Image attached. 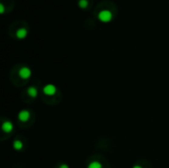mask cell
I'll return each instance as SVG.
<instances>
[{"mask_svg": "<svg viewBox=\"0 0 169 168\" xmlns=\"http://www.w3.org/2000/svg\"><path fill=\"white\" fill-rule=\"evenodd\" d=\"M112 13L110 11L108 10H103V11H101L99 15H98V18L100 19V21L102 22H109V21H111V19H112Z\"/></svg>", "mask_w": 169, "mask_h": 168, "instance_id": "6da1fadb", "label": "cell"}, {"mask_svg": "<svg viewBox=\"0 0 169 168\" xmlns=\"http://www.w3.org/2000/svg\"><path fill=\"white\" fill-rule=\"evenodd\" d=\"M18 73H19V76L22 79H28L31 77V75H32V71H31L29 67L24 66V67H22V68H20Z\"/></svg>", "mask_w": 169, "mask_h": 168, "instance_id": "7a4b0ae2", "label": "cell"}, {"mask_svg": "<svg viewBox=\"0 0 169 168\" xmlns=\"http://www.w3.org/2000/svg\"><path fill=\"white\" fill-rule=\"evenodd\" d=\"M43 92L48 96H53L56 94L57 87L54 86L53 84H48V85H46L44 88H43Z\"/></svg>", "mask_w": 169, "mask_h": 168, "instance_id": "3957f363", "label": "cell"}, {"mask_svg": "<svg viewBox=\"0 0 169 168\" xmlns=\"http://www.w3.org/2000/svg\"><path fill=\"white\" fill-rule=\"evenodd\" d=\"M18 119L21 122H27L30 119V112L28 110H22L19 112L18 114Z\"/></svg>", "mask_w": 169, "mask_h": 168, "instance_id": "277c9868", "label": "cell"}, {"mask_svg": "<svg viewBox=\"0 0 169 168\" xmlns=\"http://www.w3.org/2000/svg\"><path fill=\"white\" fill-rule=\"evenodd\" d=\"M13 128H14L13 124L10 121H5L2 124V131H4V133H7V134L11 133V131H13Z\"/></svg>", "mask_w": 169, "mask_h": 168, "instance_id": "5b68a950", "label": "cell"}, {"mask_svg": "<svg viewBox=\"0 0 169 168\" xmlns=\"http://www.w3.org/2000/svg\"><path fill=\"white\" fill-rule=\"evenodd\" d=\"M27 93H28V95L30 96V97L32 98H36L38 96V89L36 87L34 86H31L28 88V90H27Z\"/></svg>", "mask_w": 169, "mask_h": 168, "instance_id": "8992f818", "label": "cell"}, {"mask_svg": "<svg viewBox=\"0 0 169 168\" xmlns=\"http://www.w3.org/2000/svg\"><path fill=\"white\" fill-rule=\"evenodd\" d=\"M27 34H28V32H27V30L24 29V28H21V29H19V30L17 31L16 36H17L18 39H25L26 36H27Z\"/></svg>", "mask_w": 169, "mask_h": 168, "instance_id": "52a82bcc", "label": "cell"}, {"mask_svg": "<svg viewBox=\"0 0 169 168\" xmlns=\"http://www.w3.org/2000/svg\"><path fill=\"white\" fill-rule=\"evenodd\" d=\"M13 147H14V149H16V150H21L23 149L22 142L19 141V139H15L13 142Z\"/></svg>", "mask_w": 169, "mask_h": 168, "instance_id": "ba28073f", "label": "cell"}, {"mask_svg": "<svg viewBox=\"0 0 169 168\" xmlns=\"http://www.w3.org/2000/svg\"><path fill=\"white\" fill-rule=\"evenodd\" d=\"M87 168H102V164H101V162L94 160V161H91L89 163Z\"/></svg>", "mask_w": 169, "mask_h": 168, "instance_id": "9c48e42d", "label": "cell"}, {"mask_svg": "<svg viewBox=\"0 0 169 168\" xmlns=\"http://www.w3.org/2000/svg\"><path fill=\"white\" fill-rule=\"evenodd\" d=\"M78 4H79V6L81 8H86L88 6V1L87 0H80V1L78 2Z\"/></svg>", "mask_w": 169, "mask_h": 168, "instance_id": "30bf717a", "label": "cell"}, {"mask_svg": "<svg viewBox=\"0 0 169 168\" xmlns=\"http://www.w3.org/2000/svg\"><path fill=\"white\" fill-rule=\"evenodd\" d=\"M0 12H1V13L4 12V6H3V4H0Z\"/></svg>", "mask_w": 169, "mask_h": 168, "instance_id": "8fae6325", "label": "cell"}, {"mask_svg": "<svg viewBox=\"0 0 169 168\" xmlns=\"http://www.w3.org/2000/svg\"><path fill=\"white\" fill-rule=\"evenodd\" d=\"M60 168H69L68 165H66V164H61Z\"/></svg>", "mask_w": 169, "mask_h": 168, "instance_id": "7c38bea8", "label": "cell"}, {"mask_svg": "<svg viewBox=\"0 0 169 168\" xmlns=\"http://www.w3.org/2000/svg\"><path fill=\"white\" fill-rule=\"evenodd\" d=\"M133 168H143V167L140 166V165H135V166H133Z\"/></svg>", "mask_w": 169, "mask_h": 168, "instance_id": "4fadbf2b", "label": "cell"}]
</instances>
